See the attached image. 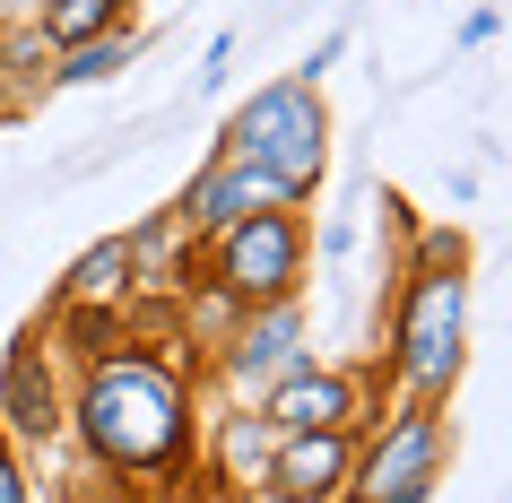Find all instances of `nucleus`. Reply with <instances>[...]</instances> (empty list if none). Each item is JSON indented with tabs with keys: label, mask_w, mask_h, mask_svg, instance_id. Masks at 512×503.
Masks as SVG:
<instances>
[{
	"label": "nucleus",
	"mask_w": 512,
	"mask_h": 503,
	"mask_svg": "<svg viewBox=\"0 0 512 503\" xmlns=\"http://www.w3.org/2000/svg\"><path fill=\"white\" fill-rule=\"evenodd\" d=\"M434 460H443V425H434V408H417V417H400V425H391V434L374 443L356 503H426Z\"/></svg>",
	"instance_id": "39448f33"
},
{
	"label": "nucleus",
	"mask_w": 512,
	"mask_h": 503,
	"mask_svg": "<svg viewBox=\"0 0 512 503\" xmlns=\"http://www.w3.org/2000/svg\"><path fill=\"white\" fill-rule=\"evenodd\" d=\"M287 365H296V313L270 304V313L235 339V373H243V382H261V373H287Z\"/></svg>",
	"instance_id": "1a4fd4ad"
},
{
	"label": "nucleus",
	"mask_w": 512,
	"mask_h": 503,
	"mask_svg": "<svg viewBox=\"0 0 512 503\" xmlns=\"http://www.w3.org/2000/svg\"><path fill=\"white\" fill-rule=\"evenodd\" d=\"M235 148L226 157L252 165V174H270L278 191H304L313 174H322V96H313V79H278L261 87L252 105L235 113Z\"/></svg>",
	"instance_id": "f03ea898"
},
{
	"label": "nucleus",
	"mask_w": 512,
	"mask_h": 503,
	"mask_svg": "<svg viewBox=\"0 0 512 503\" xmlns=\"http://www.w3.org/2000/svg\"><path fill=\"white\" fill-rule=\"evenodd\" d=\"M339 477H348V443H339V425H313V434H287V443H278L270 495L278 503H330Z\"/></svg>",
	"instance_id": "423d86ee"
},
{
	"label": "nucleus",
	"mask_w": 512,
	"mask_h": 503,
	"mask_svg": "<svg viewBox=\"0 0 512 503\" xmlns=\"http://www.w3.org/2000/svg\"><path fill=\"white\" fill-rule=\"evenodd\" d=\"M296 217L287 209H252L226 226V252H217V278L235 287V304H287L296 287Z\"/></svg>",
	"instance_id": "20e7f679"
},
{
	"label": "nucleus",
	"mask_w": 512,
	"mask_h": 503,
	"mask_svg": "<svg viewBox=\"0 0 512 503\" xmlns=\"http://www.w3.org/2000/svg\"><path fill=\"white\" fill-rule=\"evenodd\" d=\"M400 373L426 399L452 391V373H460V278L452 269H426L408 287V304H400Z\"/></svg>",
	"instance_id": "7ed1b4c3"
},
{
	"label": "nucleus",
	"mask_w": 512,
	"mask_h": 503,
	"mask_svg": "<svg viewBox=\"0 0 512 503\" xmlns=\"http://www.w3.org/2000/svg\"><path fill=\"white\" fill-rule=\"evenodd\" d=\"M339 417H348V382H339V373L287 365V382L270 391V425L278 434H313V425H339Z\"/></svg>",
	"instance_id": "6e6552de"
},
{
	"label": "nucleus",
	"mask_w": 512,
	"mask_h": 503,
	"mask_svg": "<svg viewBox=\"0 0 512 503\" xmlns=\"http://www.w3.org/2000/svg\"><path fill=\"white\" fill-rule=\"evenodd\" d=\"M113 9H122V0H53V9H44V35H61V44H87V35L105 27Z\"/></svg>",
	"instance_id": "9b49d317"
},
{
	"label": "nucleus",
	"mask_w": 512,
	"mask_h": 503,
	"mask_svg": "<svg viewBox=\"0 0 512 503\" xmlns=\"http://www.w3.org/2000/svg\"><path fill=\"white\" fill-rule=\"evenodd\" d=\"M0 503H27V477L9 469V460H0Z\"/></svg>",
	"instance_id": "4468645a"
},
{
	"label": "nucleus",
	"mask_w": 512,
	"mask_h": 503,
	"mask_svg": "<svg viewBox=\"0 0 512 503\" xmlns=\"http://www.w3.org/2000/svg\"><path fill=\"white\" fill-rule=\"evenodd\" d=\"M0 399H9V425L18 434H53V391H44V365H35V339L9 356V382H0Z\"/></svg>",
	"instance_id": "9d476101"
},
{
	"label": "nucleus",
	"mask_w": 512,
	"mask_h": 503,
	"mask_svg": "<svg viewBox=\"0 0 512 503\" xmlns=\"http://www.w3.org/2000/svg\"><path fill=\"white\" fill-rule=\"evenodd\" d=\"M122 269H131V252H122V243H105V252H87V261H79V278H70V287H79V295H113V287H122Z\"/></svg>",
	"instance_id": "ddd939ff"
},
{
	"label": "nucleus",
	"mask_w": 512,
	"mask_h": 503,
	"mask_svg": "<svg viewBox=\"0 0 512 503\" xmlns=\"http://www.w3.org/2000/svg\"><path fill=\"white\" fill-rule=\"evenodd\" d=\"M87 443L113 469H165L183 451V382L157 365H105L87 382Z\"/></svg>",
	"instance_id": "f257e3e1"
},
{
	"label": "nucleus",
	"mask_w": 512,
	"mask_h": 503,
	"mask_svg": "<svg viewBox=\"0 0 512 503\" xmlns=\"http://www.w3.org/2000/svg\"><path fill=\"white\" fill-rule=\"evenodd\" d=\"M131 61V35H105V44H79L70 53V70H61V87H96V79H113Z\"/></svg>",
	"instance_id": "f8f14e48"
},
{
	"label": "nucleus",
	"mask_w": 512,
	"mask_h": 503,
	"mask_svg": "<svg viewBox=\"0 0 512 503\" xmlns=\"http://www.w3.org/2000/svg\"><path fill=\"white\" fill-rule=\"evenodd\" d=\"M278 200H287V191L270 183V174H252V165H217V174H200V183H191V200L183 209L200 217V226H235V217H252V209H278Z\"/></svg>",
	"instance_id": "0eeeda50"
}]
</instances>
